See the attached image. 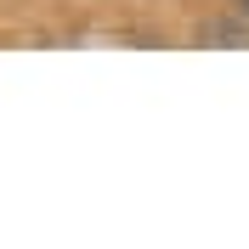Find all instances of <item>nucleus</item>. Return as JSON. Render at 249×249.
I'll return each instance as SVG.
<instances>
[{
  "label": "nucleus",
  "instance_id": "obj_1",
  "mask_svg": "<svg viewBox=\"0 0 249 249\" xmlns=\"http://www.w3.org/2000/svg\"><path fill=\"white\" fill-rule=\"evenodd\" d=\"M193 40L198 46H249V17H204Z\"/></svg>",
  "mask_w": 249,
  "mask_h": 249
},
{
  "label": "nucleus",
  "instance_id": "obj_2",
  "mask_svg": "<svg viewBox=\"0 0 249 249\" xmlns=\"http://www.w3.org/2000/svg\"><path fill=\"white\" fill-rule=\"evenodd\" d=\"M232 6H238V17H249V0H232Z\"/></svg>",
  "mask_w": 249,
  "mask_h": 249
}]
</instances>
